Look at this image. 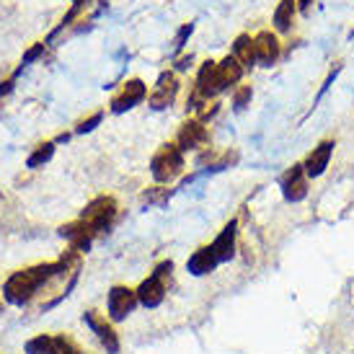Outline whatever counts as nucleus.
I'll list each match as a JSON object with an SVG mask.
<instances>
[{
  "label": "nucleus",
  "instance_id": "obj_1",
  "mask_svg": "<svg viewBox=\"0 0 354 354\" xmlns=\"http://www.w3.org/2000/svg\"><path fill=\"white\" fill-rule=\"evenodd\" d=\"M68 274V269L62 261H52V264H37L31 269H21V272H13V274L6 279L3 285V297L6 303L10 305H26L31 303V297L37 295V290L41 285L52 282L55 277Z\"/></svg>",
  "mask_w": 354,
  "mask_h": 354
},
{
  "label": "nucleus",
  "instance_id": "obj_2",
  "mask_svg": "<svg viewBox=\"0 0 354 354\" xmlns=\"http://www.w3.org/2000/svg\"><path fill=\"white\" fill-rule=\"evenodd\" d=\"M181 171H184V153L178 150L176 142L160 145V150L150 160L153 178H156L158 184H171V181H176L181 176Z\"/></svg>",
  "mask_w": 354,
  "mask_h": 354
},
{
  "label": "nucleus",
  "instance_id": "obj_3",
  "mask_svg": "<svg viewBox=\"0 0 354 354\" xmlns=\"http://www.w3.org/2000/svg\"><path fill=\"white\" fill-rule=\"evenodd\" d=\"M114 217H117V199L114 197H96L80 212V220L93 230V236L104 233Z\"/></svg>",
  "mask_w": 354,
  "mask_h": 354
},
{
  "label": "nucleus",
  "instance_id": "obj_4",
  "mask_svg": "<svg viewBox=\"0 0 354 354\" xmlns=\"http://www.w3.org/2000/svg\"><path fill=\"white\" fill-rule=\"evenodd\" d=\"M83 324L96 334V339H99L101 346L106 349V354H119L122 342H119L117 331H114V326H111V321H109L106 315H101L99 310H86V313H83Z\"/></svg>",
  "mask_w": 354,
  "mask_h": 354
},
{
  "label": "nucleus",
  "instance_id": "obj_5",
  "mask_svg": "<svg viewBox=\"0 0 354 354\" xmlns=\"http://www.w3.org/2000/svg\"><path fill=\"white\" fill-rule=\"evenodd\" d=\"M138 292L124 285H114L106 295V313L109 321H124L138 308Z\"/></svg>",
  "mask_w": 354,
  "mask_h": 354
},
{
  "label": "nucleus",
  "instance_id": "obj_6",
  "mask_svg": "<svg viewBox=\"0 0 354 354\" xmlns=\"http://www.w3.org/2000/svg\"><path fill=\"white\" fill-rule=\"evenodd\" d=\"M145 99H148V86H145L140 78L127 80L124 88L111 99V111H114V114H124V111L135 109L138 104H142Z\"/></svg>",
  "mask_w": 354,
  "mask_h": 354
},
{
  "label": "nucleus",
  "instance_id": "obj_7",
  "mask_svg": "<svg viewBox=\"0 0 354 354\" xmlns=\"http://www.w3.org/2000/svg\"><path fill=\"white\" fill-rule=\"evenodd\" d=\"M178 93V80L176 75L171 73V70H163L160 75H158L156 80V88H153V93L148 96V104L153 109H168L171 104H174V99H176Z\"/></svg>",
  "mask_w": 354,
  "mask_h": 354
},
{
  "label": "nucleus",
  "instance_id": "obj_8",
  "mask_svg": "<svg viewBox=\"0 0 354 354\" xmlns=\"http://www.w3.org/2000/svg\"><path fill=\"white\" fill-rule=\"evenodd\" d=\"M207 140H209V135H207V127L199 122V119H189V122H184L181 124V129H178L176 135V145L181 153H187V150H199L207 145Z\"/></svg>",
  "mask_w": 354,
  "mask_h": 354
},
{
  "label": "nucleus",
  "instance_id": "obj_9",
  "mask_svg": "<svg viewBox=\"0 0 354 354\" xmlns=\"http://www.w3.org/2000/svg\"><path fill=\"white\" fill-rule=\"evenodd\" d=\"M282 197L287 202H303L308 197V176H305L303 163H295L282 176Z\"/></svg>",
  "mask_w": 354,
  "mask_h": 354
},
{
  "label": "nucleus",
  "instance_id": "obj_10",
  "mask_svg": "<svg viewBox=\"0 0 354 354\" xmlns=\"http://www.w3.org/2000/svg\"><path fill=\"white\" fill-rule=\"evenodd\" d=\"M334 140H324L318 148H313L310 153H308V158H305V176L308 178H318L321 174H324L326 168H328V163H331V156H334Z\"/></svg>",
  "mask_w": 354,
  "mask_h": 354
},
{
  "label": "nucleus",
  "instance_id": "obj_11",
  "mask_svg": "<svg viewBox=\"0 0 354 354\" xmlns=\"http://www.w3.org/2000/svg\"><path fill=\"white\" fill-rule=\"evenodd\" d=\"M254 47H256V62L264 65V68H272L277 59H279V39L272 31H259L254 37Z\"/></svg>",
  "mask_w": 354,
  "mask_h": 354
},
{
  "label": "nucleus",
  "instance_id": "obj_12",
  "mask_svg": "<svg viewBox=\"0 0 354 354\" xmlns=\"http://www.w3.org/2000/svg\"><path fill=\"white\" fill-rule=\"evenodd\" d=\"M236 238H238V223L230 220V223L220 230V236L212 241V251H215L220 264H223V261H230V259L236 256Z\"/></svg>",
  "mask_w": 354,
  "mask_h": 354
},
{
  "label": "nucleus",
  "instance_id": "obj_13",
  "mask_svg": "<svg viewBox=\"0 0 354 354\" xmlns=\"http://www.w3.org/2000/svg\"><path fill=\"white\" fill-rule=\"evenodd\" d=\"M138 292V303L145 305V308H158L166 297V282L158 279L156 274H150L148 279H142L140 287L135 290Z\"/></svg>",
  "mask_w": 354,
  "mask_h": 354
},
{
  "label": "nucleus",
  "instance_id": "obj_14",
  "mask_svg": "<svg viewBox=\"0 0 354 354\" xmlns=\"http://www.w3.org/2000/svg\"><path fill=\"white\" fill-rule=\"evenodd\" d=\"M217 256L215 251H212V246H202L197 248L194 254L189 256V261H187V269H189V274H194V277H207V274H212L217 269Z\"/></svg>",
  "mask_w": 354,
  "mask_h": 354
},
{
  "label": "nucleus",
  "instance_id": "obj_15",
  "mask_svg": "<svg viewBox=\"0 0 354 354\" xmlns=\"http://www.w3.org/2000/svg\"><path fill=\"white\" fill-rule=\"evenodd\" d=\"M243 65L238 62L233 55H227L225 59L217 62V83H220V91L230 88V86H238L241 78H243Z\"/></svg>",
  "mask_w": 354,
  "mask_h": 354
},
{
  "label": "nucleus",
  "instance_id": "obj_16",
  "mask_svg": "<svg viewBox=\"0 0 354 354\" xmlns=\"http://www.w3.org/2000/svg\"><path fill=\"white\" fill-rule=\"evenodd\" d=\"M233 57L243 65V68H254L256 65V47H254V37L248 34H241L233 41Z\"/></svg>",
  "mask_w": 354,
  "mask_h": 354
},
{
  "label": "nucleus",
  "instance_id": "obj_17",
  "mask_svg": "<svg viewBox=\"0 0 354 354\" xmlns=\"http://www.w3.org/2000/svg\"><path fill=\"white\" fill-rule=\"evenodd\" d=\"M297 13V0H279L274 10V29L277 31H290L292 29V19Z\"/></svg>",
  "mask_w": 354,
  "mask_h": 354
},
{
  "label": "nucleus",
  "instance_id": "obj_18",
  "mask_svg": "<svg viewBox=\"0 0 354 354\" xmlns=\"http://www.w3.org/2000/svg\"><path fill=\"white\" fill-rule=\"evenodd\" d=\"M52 156H55V142H41V145H37V150L26 158V168H41L47 160H52Z\"/></svg>",
  "mask_w": 354,
  "mask_h": 354
},
{
  "label": "nucleus",
  "instance_id": "obj_19",
  "mask_svg": "<svg viewBox=\"0 0 354 354\" xmlns=\"http://www.w3.org/2000/svg\"><path fill=\"white\" fill-rule=\"evenodd\" d=\"M52 344H55V336H34V339H29L26 342V354H52Z\"/></svg>",
  "mask_w": 354,
  "mask_h": 354
},
{
  "label": "nucleus",
  "instance_id": "obj_20",
  "mask_svg": "<svg viewBox=\"0 0 354 354\" xmlns=\"http://www.w3.org/2000/svg\"><path fill=\"white\" fill-rule=\"evenodd\" d=\"M168 199H171V189H166V187H153V189H148V192H142V202H145V205L163 207V205H168Z\"/></svg>",
  "mask_w": 354,
  "mask_h": 354
},
{
  "label": "nucleus",
  "instance_id": "obj_21",
  "mask_svg": "<svg viewBox=\"0 0 354 354\" xmlns=\"http://www.w3.org/2000/svg\"><path fill=\"white\" fill-rule=\"evenodd\" d=\"M251 96H254L251 86H241V88L233 93V106H236V111H243V109L251 104Z\"/></svg>",
  "mask_w": 354,
  "mask_h": 354
},
{
  "label": "nucleus",
  "instance_id": "obj_22",
  "mask_svg": "<svg viewBox=\"0 0 354 354\" xmlns=\"http://www.w3.org/2000/svg\"><path fill=\"white\" fill-rule=\"evenodd\" d=\"M101 119H104V111H96V114H91L88 119H83V122H78V124H75V132H78V135H86V132H91V129L99 127Z\"/></svg>",
  "mask_w": 354,
  "mask_h": 354
},
{
  "label": "nucleus",
  "instance_id": "obj_23",
  "mask_svg": "<svg viewBox=\"0 0 354 354\" xmlns=\"http://www.w3.org/2000/svg\"><path fill=\"white\" fill-rule=\"evenodd\" d=\"M44 47H47L44 41H39V44H34V47H31V50L26 52V55H24V59H21V70L26 68V65H31L34 59H39L41 55H44Z\"/></svg>",
  "mask_w": 354,
  "mask_h": 354
},
{
  "label": "nucleus",
  "instance_id": "obj_24",
  "mask_svg": "<svg viewBox=\"0 0 354 354\" xmlns=\"http://www.w3.org/2000/svg\"><path fill=\"white\" fill-rule=\"evenodd\" d=\"M171 272H174V261H160V264L153 269V274H156L158 279H163V282H166V277H171Z\"/></svg>",
  "mask_w": 354,
  "mask_h": 354
},
{
  "label": "nucleus",
  "instance_id": "obj_25",
  "mask_svg": "<svg viewBox=\"0 0 354 354\" xmlns=\"http://www.w3.org/2000/svg\"><path fill=\"white\" fill-rule=\"evenodd\" d=\"M194 31V24H184L181 29H178V34H176V50H181L184 47V41H187V37Z\"/></svg>",
  "mask_w": 354,
  "mask_h": 354
},
{
  "label": "nucleus",
  "instance_id": "obj_26",
  "mask_svg": "<svg viewBox=\"0 0 354 354\" xmlns=\"http://www.w3.org/2000/svg\"><path fill=\"white\" fill-rule=\"evenodd\" d=\"M189 65H192V55L189 57H181L176 62V70H189Z\"/></svg>",
  "mask_w": 354,
  "mask_h": 354
},
{
  "label": "nucleus",
  "instance_id": "obj_27",
  "mask_svg": "<svg viewBox=\"0 0 354 354\" xmlns=\"http://www.w3.org/2000/svg\"><path fill=\"white\" fill-rule=\"evenodd\" d=\"M10 86H13L10 80H6V83H0V96H6V93L10 91Z\"/></svg>",
  "mask_w": 354,
  "mask_h": 354
},
{
  "label": "nucleus",
  "instance_id": "obj_28",
  "mask_svg": "<svg viewBox=\"0 0 354 354\" xmlns=\"http://www.w3.org/2000/svg\"><path fill=\"white\" fill-rule=\"evenodd\" d=\"M297 8L308 10V8H310V0H297Z\"/></svg>",
  "mask_w": 354,
  "mask_h": 354
},
{
  "label": "nucleus",
  "instance_id": "obj_29",
  "mask_svg": "<svg viewBox=\"0 0 354 354\" xmlns=\"http://www.w3.org/2000/svg\"><path fill=\"white\" fill-rule=\"evenodd\" d=\"M73 3H75V6H83V3H86V0H73Z\"/></svg>",
  "mask_w": 354,
  "mask_h": 354
}]
</instances>
